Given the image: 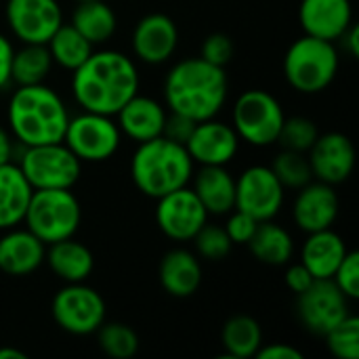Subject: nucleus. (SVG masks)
I'll use <instances>...</instances> for the list:
<instances>
[{
	"label": "nucleus",
	"mask_w": 359,
	"mask_h": 359,
	"mask_svg": "<svg viewBox=\"0 0 359 359\" xmlns=\"http://www.w3.org/2000/svg\"><path fill=\"white\" fill-rule=\"evenodd\" d=\"M72 74V93L82 111L116 116L139 93L137 65L120 50H93Z\"/></svg>",
	"instance_id": "obj_1"
},
{
	"label": "nucleus",
	"mask_w": 359,
	"mask_h": 359,
	"mask_svg": "<svg viewBox=\"0 0 359 359\" xmlns=\"http://www.w3.org/2000/svg\"><path fill=\"white\" fill-rule=\"evenodd\" d=\"M225 67H217L202 57L183 59L170 67L164 80V101L170 111L194 122L215 118L227 99Z\"/></svg>",
	"instance_id": "obj_2"
},
{
	"label": "nucleus",
	"mask_w": 359,
	"mask_h": 359,
	"mask_svg": "<svg viewBox=\"0 0 359 359\" xmlns=\"http://www.w3.org/2000/svg\"><path fill=\"white\" fill-rule=\"evenodd\" d=\"M11 135L25 147L63 141L69 111L63 99L42 84L19 86L8 101Z\"/></svg>",
	"instance_id": "obj_3"
},
{
	"label": "nucleus",
	"mask_w": 359,
	"mask_h": 359,
	"mask_svg": "<svg viewBox=\"0 0 359 359\" xmlns=\"http://www.w3.org/2000/svg\"><path fill=\"white\" fill-rule=\"evenodd\" d=\"M194 175V160L185 145L166 137L139 143L130 158V179L147 198H162L185 187Z\"/></svg>",
	"instance_id": "obj_4"
},
{
	"label": "nucleus",
	"mask_w": 359,
	"mask_h": 359,
	"mask_svg": "<svg viewBox=\"0 0 359 359\" xmlns=\"http://www.w3.org/2000/svg\"><path fill=\"white\" fill-rule=\"evenodd\" d=\"M339 65L341 57L334 42L307 34L290 44L282 63L286 82L305 95L326 90L337 78Z\"/></svg>",
	"instance_id": "obj_5"
},
{
	"label": "nucleus",
	"mask_w": 359,
	"mask_h": 359,
	"mask_svg": "<svg viewBox=\"0 0 359 359\" xmlns=\"http://www.w3.org/2000/svg\"><path fill=\"white\" fill-rule=\"evenodd\" d=\"M23 221L27 229L48 246L76 236L82 208L69 189H34Z\"/></svg>",
	"instance_id": "obj_6"
},
{
	"label": "nucleus",
	"mask_w": 359,
	"mask_h": 359,
	"mask_svg": "<svg viewBox=\"0 0 359 359\" xmlns=\"http://www.w3.org/2000/svg\"><path fill=\"white\" fill-rule=\"evenodd\" d=\"M284 118V109L271 93L252 88L238 97L231 111V126L242 141L267 147L278 141Z\"/></svg>",
	"instance_id": "obj_7"
},
{
	"label": "nucleus",
	"mask_w": 359,
	"mask_h": 359,
	"mask_svg": "<svg viewBox=\"0 0 359 359\" xmlns=\"http://www.w3.org/2000/svg\"><path fill=\"white\" fill-rule=\"evenodd\" d=\"M19 168L34 189H72L82 172V162L63 143L25 147Z\"/></svg>",
	"instance_id": "obj_8"
},
{
	"label": "nucleus",
	"mask_w": 359,
	"mask_h": 359,
	"mask_svg": "<svg viewBox=\"0 0 359 359\" xmlns=\"http://www.w3.org/2000/svg\"><path fill=\"white\" fill-rule=\"evenodd\" d=\"M50 313L61 330L74 337H88L105 322L107 307L95 288L86 286L84 282H76L63 286L55 294Z\"/></svg>",
	"instance_id": "obj_9"
},
{
	"label": "nucleus",
	"mask_w": 359,
	"mask_h": 359,
	"mask_svg": "<svg viewBox=\"0 0 359 359\" xmlns=\"http://www.w3.org/2000/svg\"><path fill=\"white\" fill-rule=\"evenodd\" d=\"M122 133L111 116L82 111L69 116L63 143L74 151L80 162H105L120 147Z\"/></svg>",
	"instance_id": "obj_10"
},
{
	"label": "nucleus",
	"mask_w": 359,
	"mask_h": 359,
	"mask_svg": "<svg viewBox=\"0 0 359 359\" xmlns=\"http://www.w3.org/2000/svg\"><path fill=\"white\" fill-rule=\"evenodd\" d=\"M286 187L269 166H250L236 179V208L257 221L273 219L284 204Z\"/></svg>",
	"instance_id": "obj_11"
},
{
	"label": "nucleus",
	"mask_w": 359,
	"mask_h": 359,
	"mask_svg": "<svg viewBox=\"0 0 359 359\" xmlns=\"http://www.w3.org/2000/svg\"><path fill=\"white\" fill-rule=\"evenodd\" d=\"M299 320L313 334H326L339 322H343L349 311V299L332 280H316L305 292L297 294Z\"/></svg>",
	"instance_id": "obj_12"
},
{
	"label": "nucleus",
	"mask_w": 359,
	"mask_h": 359,
	"mask_svg": "<svg viewBox=\"0 0 359 359\" xmlns=\"http://www.w3.org/2000/svg\"><path fill=\"white\" fill-rule=\"evenodd\" d=\"M208 212L191 187L175 189L158 198L156 221L160 231L175 242H189L206 223Z\"/></svg>",
	"instance_id": "obj_13"
},
{
	"label": "nucleus",
	"mask_w": 359,
	"mask_h": 359,
	"mask_svg": "<svg viewBox=\"0 0 359 359\" xmlns=\"http://www.w3.org/2000/svg\"><path fill=\"white\" fill-rule=\"evenodd\" d=\"M4 15L11 32L27 44H46L63 23L57 0H6Z\"/></svg>",
	"instance_id": "obj_14"
},
{
	"label": "nucleus",
	"mask_w": 359,
	"mask_h": 359,
	"mask_svg": "<svg viewBox=\"0 0 359 359\" xmlns=\"http://www.w3.org/2000/svg\"><path fill=\"white\" fill-rule=\"evenodd\" d=\"M307 154L313 179L328 185H339L347 181L355 168V147L351 139L343 133L318 135Z\"/></svg>",
	"instance_id": "obj_15"
},
{
	"label": "nucleus",
	"mask_w": 359,
	"mask_h": 359,
	"mask_svg": "<svg viewBox=\"0 0 359 359\" xmlns=\"http://www.w3.org/2000/svg\"><path fill=\"white\" fill-rule=\"evenodd\" d=\"M185 149L202 166H227L240 149V137L233 126L210 118L196 122Z\"/></svg>",
	"instance_id": "obj_16"
},
{
	"label": "nucleus",
	"mask_w": 359,
	"mask_h": 359,
	"mask_svg": "<svg viewBox=\"0 0 359 359\" xmlns=\"http://www.w3.org/2000/svg\"><path fill=\"white\" fill-rule=\"evenodd\" d=\"M130 42L137 59L149 65H160L175 55L179 44V29L168 15L151 13L139 19Z\"/></svg>",
	"instance_id": "obj_17"
},
{
	"label": "nucleus",
	"mask_w": 359,
	"mask_h": 359,
	"mask_svg": "<svg viewBox=\"0 0 359 359\" xmlns=\"http://www.w3.org/2000/svg\"><path fill=\"white\" fill-rule=\"evenodd\" d=\"M292 217L299 229L305 233L330 229L339 217V196L334 185L322 181H309L299 189V196L292 206Z\"/></svg>",
	"instance_id": "obj_18"
},
{
	"label": "nucleus",
	"mask_w": 359,
	"mask_h": 359,
	"mask_svg": "<svg viewBox=\"0 0 359 359\" xmlns=\"http://www.w3.org/2000/svg\"><path fill=\"white\" fill-rule=\"evenodd\" d=\"M299 21L307 36L337 42L353 23L351 0H301Z\"/></svg>",
	"instance_id": "obj_19"
},
{
	"label": "nucleus",
	"mask_w": 359,
	"mask_h": 359,
	"mask_svg": "<svg viewBox=\"0 0 359 359\" xmlns=\"http://www.w3.org/2000/svg\"><path fill=\"white\" fill-rule=\"evenodd\" d=\"M0 238V271L13 278L34 273L44 263L46 244L29 229H4Z\"/></svg>",
	"instance_id": "obj_20"
},
{
	"label": "nucleus",
	"mask_w": 359,
	"mask_h": 359,
	"mask_svg": "<svg viewBox=\"0 0 359 359\" xmlns=\"http://www.w3.org/2000/svg\"><path fill=\"white\" fill-rule=\"evenodd\" d=\"M116 116L120 133H124L128 139L137 143H143L162 135L166 109L156 99L137 93L122 105V109Z\"/></svg>",
	"instance_id": "obj_21"
},
{
	"label": "nucleus",
	"mask_w": 359,
	"mask_h": 359,
	"mask_svg": "<svg viewBox=\"0 0 359 359\" xmlns=\"http://www.w3.org/2000/svg\"><path fill=\"white\" fill-rule=\"evenodd\" d=\"M158 278L162 288L175 299H187L196 294L202 284V265L198 257L185 248H175L160 261Z\"/></svg>",
	"instance_id": "obj_22"
},
{
	"label": "nucleus",
	"mask_w": 359,
	"mask_h": 359,
	"mask_svg": "<svg viewBox=\"0 0 359 359\" xmlns=\"http://www.w3.org/2000/svg\"><path fill=\"white\" fill-rule=\"evenodd\" d=\"M44 263L65 284L86 282L95 269V257L90 248L82 242H76L74 238L48 244V250L44 252Z\"/></svg>",
	"instance_id": "obj_23"
},
{
	"label": "nucleus",
	"mask_w": 359,
	"mask_h": 359,
	"mask_svg": "<svg viewBox=\"0 0 359 359\" xmlns=\"http://www.w3.org/2000/svg\"><path fill=\"white\" fill-rule=\"evenodd\" d=\"M347 244L345 240L332 231V229H322L309 233V238L303 244L301 250V263L311 271L316 280H332L337 267L347 255Z\"/></svg>",
	"instance_id": "obj_24"
},
{
	"label": "nucleus",
	"mask_w": 359,
	"mask_h": 359,
	"mask_svg": "<svg viewBox=\"0 0 359 359\" xmlns=\"http://www.w3.org/2000/svg\"><path fill=\"white\" fill-rule=\"evenodd\" d=\"M191 189L208 215H227L236 208V179L225 166H202Z\"/></svg>",
	"instance_id": "obj_25"
},
{
	"label": "nucleus",
	"mask_w": 359,
	"mask_h": 359,
	"mask_svg": "<svg viewBox=\"0 0 359 359\" xmlns=\"http://www.w3.org/2000/svg\"><path fill=\"white\" fill-rule=\"evenodd\" d=\"M34 187L27 183L19 164H0V229L17 227L27 210Z\"/></svg>",
	"instance_id": "obj_26"
},
{
	"label": "nucleus",
	"mask_w": 359,
	"mask_h": 359,
	"mask_svg": "<svg viewBox=\"0 0 359 359\" xmlns=\"http://www.w3.org/2000/svg\"><path fill=\"white\" fill-rule=\"evenodd\" d=\"M250 248V252L255 255L257 261L265 263V265H288L294 252V240L290 236V231L278 223H273V219L269 221H261L255 236L250 238V242L246 244Z\"/></svg>",
	"instance_id": "obj_27"
},
{
	"label": "nucleus",
	"mask_w": 359,
	"mask_h": 359,
	"mask_svg": "<svg viewBox=\"0 0 359 359\" xmlns=\"http://www.w3.org/2000/svg\"><path fill=\"white\" fill-rule=\"evenodd\" d=\"M69 23L95 46L114 36L118 19L105 0H80Z\"/></svg>",
	"instance_id": "obj_28"
},
{
	"label": "nucleus",
	"mask_w": 359,
	"mask_h": 359,
	"mask_svg": "<svg viewBox=\"0 0 359 359\" xmlns=\"http://www.w3.org/2000/svg\"><path fill=\"white\" fill-rule=\"evenodd\" d=\"M221 345L227 355L233 359L255 358L263 345L261 324L250 316H233L225 322L221 330Z\"/></svg>",
	"instance_id": "obj_29"
},
{
	"label": "nucleus",
	"mask_w": 359,
	"mask_h": 359,
	"mask_svg": "<svg viewBox=\"0 0 359 359\" xmlns=\"http://www.w3.org/2000/svg\"><path fill=\"white\" fill-rule=\"evenodd\" d=\"M46 48L50 53L53 63L69 72L78 69L93 53V44L72 23H61L59 29L48 38Z\"/></svg>",
	"instance_id": "obj_30"
},
{
	"label": "nucleus",
	"mask_w": 359,
	"mask_h": 359,
	"mask_svg": "<svg viewBox=\"0 0 359 359\" xmlns=\"http://www.w3.org/2000/svg\"><path fill=\"white\" fill-rule=\"evenodd\" d=\"M53 67L50 53L46 44H27L19 50L13 53V63H11V80L17 82L19 86H29V84H42Z\"/></svg>",
	"instance_id": "obj_31"
},
{
	"label": "nucleus",
	"mask_w": 359,
	"mask_h": 359,
	"mask_svg": "<svg viewBox=\"0 0 359 359\" xmlns=\"http://www.w3.org/2000/svg\"><path fill=\"white\" fill-rule=\"evenodd\" d=\"M99 347L105 355L114 359H130L139 351L137 332L122 322H103L97 330Z\"/></svg>",
	"instance_id": "obj_32"
},
{
	"label": "nucleus",
	"mask_w": 359,
	"mask_h": 359,
	"mask_svg": "<svg viewBox=\"0 0 359 359\" xmlns=\"http://www.w3.org/2000/svg\"><path fill=\"white\" fill-rule=\"evenodd\" d=\"M269 168L280 179V183L284 187H290V189H301L309 181H313V172H311L307 154H301V151L282 149L273 158V162H271Z\"/></svg>",
	"instance_id": "obj_33"
},
{
	"label": "nucleus",
	"mask_w": 359,
	"mask_h": 359,
	"mask_svg": "<svg viewBox=\"0 0 359 359\" xmlns=\"http://www.w3.org/2000/svg\"><path fill=\"white\" fill-rule=\"evenodd\" d=\"M318 135H320L318 126L309 118L292 116V118H284L280 135H278V143L282 145V149L307 154L311 145L316 143Z\"/></svg>",
	"instance_id": "obj_34"
},
{
	"label": "nucleus",
	"mask_w": 359,
	"mask_h": 359,
	"mask_svg": "<svg viewBox=\"0 0 359 359\" xmlns=\"http://www.w3.org/2000/svg\"><path fill=\"white\" fill-rule=\"evenodd\" d=\"M326 345L330 353L339 359L359 358V320L355 316H347L326 334Z\"/></svg>",
	"instance_id": "obj_35"
},
{
	"label": "nucleus",
	"mask_w": 359,
	"mask_h": 359,
	"mask_svg": "<svg viewBox=\"0 0 359 359\" xmlns=\"http://www.w3.org/2000/svg\"><path fill=\"white\" fill-rule=\"evenodd\" d=\"M194 242L198 255L206 261H223L233 248L227 231L223 227L208 225V223H204L202 229L194 236Z\"/></svg>",
	"instance_id": "obj_36"
},
{
	"label": "nucleus",
	"mask_w": 359,
	"mask_h": 359,
	"mask_svg": "<svg viewBox=\"0 0 359 359\" xmlns=\"http://www.w3.org/2000/svg\"><path fill=\"white\" fill-rule=\"evenodd\" d=\"M332 282L343 290L349 301L359 299V255L355 250H347L345 259L332 276Z\"/></svg>",
	"instance_id": "obj_37"
},
{
	"label": "nucleus",
	"mask_w": 359,
	"mask_h": 359,
	"mask_svg": "<svg viewBox=\"0 0 359 359\" xmlns=\"http://www.w3.org/2000/svg\"><path fill=\"white\" fill-rule=\"evenodd\" d=\"M200 57L217 67H225L231 59H233V40L227 34H210L204 38L202 48H200Z\"/></svg>",
	"instance_id": "obj_38"
},
{
	"label": "nucleus",
	"mask_w": 359,
	"mask_h": 359,
	"mask_svg": "<svg viewBox=\"0 0 359 359\" xmlns=\"http://www.w3.org/2000/svg\"><path fill=\"white\" fill-rule=\"evenodd\" d=\"M227 215H229V219H227V223H225L223 229L227 231L231 244H248L250 238L255 236V231H257V227H259L261 221H257L255 217H250L248 212L238 210V208H233Z\"/></svg>",
	"instance_id": "obj_39"
},
{
	"label": "nucleus",
	"mask_w": 359,
	"mask_h": 359,
	"mask_svg": "<svg viewBox=\"0 0 359 359\" xmlns=\"http://www.w3.org/2000/svg\"><path fill=\"white\" fill-rule=\"evenodd\" d=\"M194 126H196V122L191 118H187L183 114H177V111H170V114H166L164 128H162V137H166V139H170L175 143L185 145L187 139L194 133Z\"/></svg>",
	"instance_id": "obj_40"
},
{
	"label": "nucleus",
	"mask_w": 359,
	"mask_h": 359,
	"mask_svg": "<svg viewBox=\"0 0 359 359\" xmlns=\"http://www.w3.org/2000/svg\"><path fill=\"white\" fill-rule=\"evenodd\" d=\"M284 282H286L288 290H292L294 294H301V292H305L316 282V278L311 276V271L303 263H297V265H290L286 269Z\"/></svg>",
	"instance_id": "obj_41"
},
{
	"label": "nucleus",
	"mask_w": 359,
	"mask_h": 359,
	"mask_svg": "<svg viewBox=\"0 0 359 359\" xmlns=\"http://www.w3.org/2000/svg\"><path fill=\"white\" fill-rule=\"evenodd\" d=\"M259 359H303V353L286 343H276V345H261L257 355Z\"/></svg>",
	"instance_id": "obj_42"
},
{
	"label": "nucleus",
	"mask_w": 359,
	"mask_h": 359,
	"mask_svg": "<svg viewBox=\"0 0 359 359\" xmlns=\"http://www.w3.org/2000/svg\"><path fill=\"white\" fill-rule=\"evenodd\" d=\"M13 44L6 36L0 34V88L11 82V63H13Z\"/></svg>",
	"instance_id": "obj_43"
},
{
	"label": "nucleus",
	"mask_w": 359,
	"mask_h": 359,
	"mask_svg": "<svg viewBox=\"0 0 359 359\" xmlns=\"http://www.w3.org/2000/svg\"><path fill=\"white\" fill-rule=\"evenodd\" d=\"M359 29L355 23H351L349 25V29L339 38V40H343V46H345V50L351 55V57H358L359 55Z\"/></svg>",
	"instance_id": "obj_44"
},
{
	"label": "nucleus",
	"mask_w": 359,
	"mask_h": 359,
	"mask_svg": "<svg viewBox=\"0 0 359 359\" xmlns=\"http://www.w3.org/2000/svg\"><path fill=\"white\" fill-rule=\"evenodd\" d=\"M11 156H13V141H11V135L0 126V164L11 162Z\"/></svg>",
	"instance_id": "obj_45"
},
{
	"label": "nucleus",
	"mask_w": 359,
	"mask_h": 359,
	"mask_svg": "<svg viewBox=\"0 0 359 359\" xmlns=\"http://www.w3.org/2000/svg\"><path fill=\"white\" fill-rule=\"evenodd\" d=\"M27 355L13 347H0V359H25Z\"/></svg>",
	"instance_id": "obj_46"
},
{
	"label": "nucleus",
	"mask_w": 359,
	"mask_h": 359,
	"mask_svg": "<svg viewBox=\"0 0 359 359\" xmlns=\"http://www.w3.org/2000/svg\"><path fill=\"white\" fill-rule=\"evenodd\" d=\"M76 2H80V0H76Z\"/></svg>",
	"instance_id": "obj_47"
}]
</instances>
